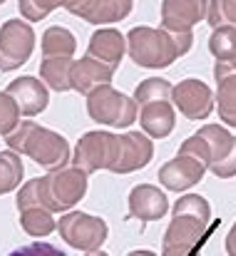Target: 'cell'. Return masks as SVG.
<instances>
[{
    "instance_id": "2e32d148",
    "label": "cell",
    "mask_w": 236,
    "mask_h": 256,
    "mask_svg": "<svg viewBox=\"0 0 236 256\" xmlns=\"http://www.w3.org/2000/svg\"><path fill=\"white\" fill-rule=\"evenodd\" d=\"M137 122L142 124V132L150 140H166L174 132V127H176V110H174V104L169 100L150 102V104L140 107Z\"/></svg>"
},
{
    "instance_id": "83f0119b",
    "label": "cell",
    "mask_w": 236,
    "mask_h": 256,
    "mask_svg": "<svg viewBox=\"0 0 236 256\" xmlns=\"http://www.w3.org/2000/svg\"><path fill=\"white\" fill-rule=\"evenodd\" d=\"M20 120H22V114H20L15 100L5 90H0V137H8L20 124Z\"/></svg>"
},
{
    "instance_id": "1f68e13d",
    "label": "cell",
    "mask_w": 236,
    "mask_h": 256,
    "mask_svg": "<svg viewBox=\"0 0 236 256\" xmlns=\"http://www.w3.org/2000/svg\"><path fill=\"white\" fill-rule=\"evenodd\" d=\"M226 254L236 256V222H234V226L229 229V234H226Z\"/></svg>"
},
{
    "instance_id": "9c48e42d",
    "label": "cell",
    "mask_w": 236,
    "mask_h": 256,
    "mask_svg": "<svg viewBox=\"0 0 236 256\" xmlns=\"http://www.w3.org/2000/svg\"><path fill=\"white\" fill-rule=\"evenodd\" d=\"M172 104L174 110L182 112V117L199 122V120H209V114L214 112V92L212 87L196 78L182 80L179 85L172 87Z\"/></svg>"
},
{
    "instance_id": "44dd1931",
    "label": "cell",
    "mask_w": 236,
    "mask_h": 256,
    "mask_svg": "<svg viewBox=\"0 0 236 256\" xmlns=\"http://www.w3.org/2000/svg\"><path fill=\"white\" fill-rule=\"evenodd\" d=\"M40 42H42V58H72L78 50V38L62 25L48 28Z\"/></svg>"
},
{
    "instance_id": "3957f363",
    "label": "cell",
    "mask_w": 236,
    "mask_h": 256,
    "mask_svg": "<svg viewBox=\"0 0 236 256\" xmlns=\"http://www.w3.org/2000/svg\"><path fill=\"white\" fill-rule=\"evenodd\" d=\"M124 38H127V55L140 68L166 70L179 60L174 35L166 32L164 28L140 25V28H132Z\"/></svg>"
},
{
    "instance_id": "8992f818",
    "label": "cell",
    "mask_w": 236,
    "mask_h": 256,
    "mask_svg": "<svg viewBox=\"0 0 236 256\" xmlns=\"http://www.w3.org/2000/svg\"><path fill=\"white\" fill-rule=\"evenodd\" d=\"M35 42H38V38L28 20H22V18L5 20L0 28V70L12 72V70L22 68L32 58Z\"/></svg>"
},
{
    "instance_id": "4dcf8cb0",
    "label": "cell",
    "mask_w": 236,
    "mask_h": 256,
    "mask_svg": "<svg viewBox=\"0 0 236 256\" xmlns=\"http://www.w3.org/2000/svg\"><path fill=\"white\" fill-rule=\"evenodd\" d=\"M174 35V42H176V52H179V58H184L189 50H192V45H194V32H172Z\"/></svg>"
},
{
    "instance_id": "8d00e7d4",
    "label": "cell",
    "mask_w": 236,
    "mask_h": 256,
    "mask_svg": "<svg viewBox=\"0 0 236 256\" xmlns=\"http://www.w3.org/2000/svg\"><path fill=\"white\" fill-rule=\"evenodd\" d=\"M0 5H5V0H0Z\"/></svg>"
},
{
    "instance_id": "f546056e",
    "label": "cell",
    "mask_w": 236,
    "mask_h": 256,
    "mask_svg": "<svg viewBox=\"0 0 236 256\" xmlns=\"http://www.w3.org/2000/svg\"><path fill=\"white\" fill-rule=\"evenodd\" d=\"M8 256H68L62 249L48 244V242H32V244H25L15 252H10Z\"/></svg>"
},
{
    "instance_id": "d6a6232c",
    "label": "cell",
    "mask_w": 236,
    "mask_h": 256,
    "mask_svg": "<svg viewBox=\"0 0 236 256\" xmlns=\"http://www.w3.org/2000/svg\"><path fill=\"white\" fill-rule=\"evenodd\" d=\"M87 2H90V0H70L65 10H68L70 15H75V18H78V15H80V10H82V8H84Z\"/></svg>"
},
{
    "instance_id": "484cf974",
    "label": "cell",
    "mask_w": 236,
    "mask_h": 256,
    "mask_svg": "<svg viewBox=\"0 0 236 256\" xmlns=\"http://www.w3.org/2000/svg\"><path fill=\"white\" fill-rule=\"evenodd\" d=\"M68 2L70 0H18V10H20L22 20L40 22L50 12H55L58 8H68Z\"/></svg>"
},
{
    "instance_id": "52a82bcc",
    "label": "cell",
    "mask_w": 236,
    "mask_h": 256,
    "mask_svg": "<svg viewBox=\"0 0 236 256\" xmlns=\"http://www.w3.org/2000/svg\"><path fill=\"white\" fill-rule=\"evenodd\" d=\"M114 154H117V134L94 130L80 137V142L72 150L70 164L82 170L84 174H94V172L110 170L114 162Z\"/></svg>"
},
{
    "instance_id": "ffe728a7",
    "label": "cell",
    "mask_w": 236,
    "mask_h": 256,
    "mask_svg": "<svg viewBox=\"0 0 236 256\" xmlns=\"http://www.w3.org/2000/svg\"><path fill=\"white\" fill-rule=\"evenodd\" d=\"M18 212H20L22 232L28 236H32V239H45V236H50L58 229L55 214L50 209H45L42 204H35V202L32 204H22V206H18Z\"/></svg>"
},
{
    "instance_id": "d4e9b609",
    "label": "cell",
    "mask_w": 236,
    "mask_h": 256,
    "mask_svg": "<svg viewBox=\"0 0 236 256\" xmlns=\"http://www.w3.org/2000/svg\"><path fill=\"white\" fill-rule=\"evenodd\" d=\"M172 82L164 80V78H150V80H142L132 100L142 107V104H150V102H162V100H169L172 102Z\"/></svg>"
},
{
    "instance_id": "5b68a950",
    "label": "cell",
    "mask_w": 236,
    "mask_h": 256,
    "mask_svg": "<svg viewBox=\"0 0 236 256\" xmlns=\"http://www.w3.org/2000/svg\"><path fill=\"white\" fill-rule=\"evenodd\" d=\"M58 232L62 236V242L78 252L92 254L100 252L102 244L110 236V226L102 216L94 214H84V212H68L62 214V219H58Z\"/></svg>"
},
{
    "instance_id": "603a6c76",
    "label": "cell",
    "mask_w": 236,
    "mask_h": 256,
    "mask_svg": "<svg viewBox=\"0 0 236 256\" xmlns=\"http://www.w3.org/2000/svg\"><path fill=\"white\" fill-rule=\"evenodd\" d=\"M22 176H25L22 157L15 154V152H10V150L0 152V196L20 189Z\"/></svg>"
},
{
    "instance_id": "f1b7e54d",
    "label": "cell",
    "mask_w": 236,
    "mask_h": 256,
    "mask_svg": "<svg viewBox=\"0 0 236 256\" xmlns=\"http://www.w3.org/2000/svg\"><path fill=\"white\" fill-rule=\"evenodd\" d=\"M179 154H189V157H194V160H199L206 172H209V162H212V154H209V147H206V142L199 137V134H192L182 147H179Z\"/></svg>"
},
{
    "instance_id": "cb8c5ba5",
    "label": "cell",
    "mask_w": 236,
    "mask_h": 256,
    "mask_svg": "<svg viewBox=\"0 0 236 256\" xmlns=\"http://www.w3.org/2000/svg\"><path fill=\"white\" fill-rule=\"evenodd\" d=\"M209 52L216 62H232L236 58V25H219L209 38Z\"/></svg>"
},
{
    "instance_id": "6da1fadb",
    "label": "cell",
    "mask_w": 236,
    "mask_h": 256,
    "mask_svg": "<svg viewBox=\"0 0 236 256\" xmlns=\"http://www.w3.org/2000/svg\"><path fill=\"white\" fill-rule=\"evenodd\" d=\"M212 232V204L202 194H184L172 206V222L164 232L162 256H202Z\"/></svg>"
},
{
    "instance_id": "277c9868",
    "label": "cell",
    "mask_w": 236,
    "mask_h": 256,
    "mask_svg": "<svg viewBox=\"0 0 236 256\" xmlns=\"http://www.w3.org/2000/svg\"><path fill=\"white\" fill-rule=\"evenodd\" d=\"M87 114L92 122L102 124V127H114V130H124L132 127L137 122L140 114V104L127 97L124 92H120L117 87L100 85L87 94Z\"/></svg>"
},
{
    "instance_id": "8fae6325",
    "label": "cell",
    "mask_w": 236,
    "mask_h": 256,
    "mask_svg": "<svg viewBox=\"0 0 236 256\" xmlns=\"http://www.w3.org/2000/svg\"><path fill=\"white\" fill-rule=\"evenodd\" d=\"M157 176L166 192L182 194V192H189L192 186H196V184L206 176V167H204L199 160L176 152L174 160H169L166 164H162V170H159Z\"/></svg>"
},
{
    "instance_id": "9a60e30c",
    "label": "cell",
    "mask_w": 236,
    "mask_h": 256,
    "mask_svg": "<svg viewBox=\"0 0 236 256\" xmlns=\"http://www.w3.org/2000/svg\"><path fill=\"white\" fill-rule=\"evenodd\" d=\"M87 55L100 60V62H104V65H110L112 70H117L122 58L127 55V38L120 30H114V28H100L90 38Z\"/></svg>"
},
{
    "instance_id": "30bf717a",
    "label": "cell",
    "mask_w": 236,
    "mask_h": 256,
    "mask_svg": "<svg viewBox=\"0 0 236 256\" xmlns=\"http://www.w3.org/2000/svg\"><path fill=\"white\" fill-rule=\"evenodd\" d=\"M154 157V142L140 130V132H124L117 134V154L110 172L112 174H132L144 170Z\"/></svg>"
},
{
    "instance_id": "e575fe53",
    "label": "cell",
    "mask_w": 236,
    "mask_h": 256,
    "mask_svg": "<svg viewBox=\"0 0 236 256\" xmlns=\"http://www.w3.org/2000/svg\"><path fill=\"white\" fill-rule=\"evenodd\" d=\"M87 256H110V254H104V252H92V254H87Z\"/></svg>"
},
{
    "instance_id": "7c38bea8",
    "label": "cell",
    "mask_w": 236,
    "mask_h": 256,
    "mask_svg": "<svg viewBox=\"0 0 236 256\" xmlns=\"http://www.w3.org/2000/svg\"><path fill=\"white\" fill-rule=\"evenodd\" d=\"M209 0H164L162 2V28L166 32H192L202 20H206Z\"/></svg>"
},
{
    "instance_id": "4fadbf2b",
    "label": "cell",
    "mask_w": 236,
    "mask_h": 256,
    "mask_svg": "<svg viewBox=\"0 0 236 256\" xmlns=\"http://www.w3.org/2000/svg\"><path fill=\"white\" fill-rule=\"evenodd\" d=\"M5 92L15 100L20 114L28 117V120L42 114L48 110V104H50V90L45 87L42 80H38L32 75H22V78L12 80Z\"/></svg>"
},
{
    "instance_id": "d590c367",
    "label": "cell",
    "mask_w": 236,
    "mask_h": 256,
    "mask_svg": "<svg viewBox=\"0 0 236 256\" xmlns=\"http://www.w3.org/2000/svg\"><path fill=\"white\" fill-rule=\"evenodd\" d=\"M226 65H229L232 70H236V58H234V60H232V62H226Z\"/></svg>"
},
{
    "instance_id": "7a4b0ae2",
    "label": "cell",
    "mask_w": 236,
    "mask_h": 256,
    "mask_svg": "<svg viewBox=\"0 0 236 256\" xmlns=\"http://www.w3.org/2000/svg\"><path fill=\"white\" fill-rule=\"evenodd\" d=\"M5 144L10 152L32 160L42 170H60L68 167L72 160V150L62 134L55 130L40 127L32 120H20V124L5 137Z\"/></svg>"
},
{
    "instance_id": "d6986e66",
    "label": "cell",
    "mask_w": 236,
    "mask_h": 256,
    "mask_svg": "<svg viewBox=\"0 0 236 256\" xmlns=\"http://www.w3.org/2000/svg\"><path fill=\"white\" fill-rule=\"evenodd\" d=\"M134 0H90L80 10V20L90 25H112L124 18H130Z\"/></svg>"
},
{
    "instance_id": "ba28073f",
    "label": "cell",
    "mask_w": 236,
    "mask_h": 256,
    "mask_svg": "<svg viewBox=\"0 0 236 256\" xmlns=\"http://www.w3.org/2000/svg\"><path fill=\"white\" fill-rule=\"evenodd\" d=\"M212 154L209 172L219 179H234L236 176V137L224 124H204L196 132Z\"/></svg>"
},
{
    "instance_id": "e0dca14e",
    "label": "cell",
    "mask_w": 236,
    "mask_h": 256,
    "mask_svg": "<svg viewBox=\"0 0 236 256\" xmlns=\"http://www.w3.org/2000/svg\"><path fill=\"white\" fill-rule=\"evenodd\" d=\"M114 78V70L90 55H84L82 60H72V70H70V87L80 94H90L94 87L110 85Z\"/></svg>"
},
{
    "instance_id": "836d02e7",
    "label": "cell",
    "mask_w": 236,
    "mask_h": 256,
    "mask_svg": "<svg viewBox=\"0 0 236 256\" xmlns=\"http://www.w3.org/2000/svg\"><path fill=\"white\" fill-rule=\"evenodd\" d=\"M127 256H157L154 252H150V249H137V252H130Z\"/></svg>"
},
{
    "instance_id": "5bb4252c",
    "label": "cell",
    "mask_w": 236,
    "mask_h": 256,
    "mask_svg": "<svg viewBox=\"0 0 236 256\" xmlns=\"http://www.w3.org/2000/svg\"><path fill=\"white\" fill-rule=\"evenodd\" d=\"M130 219L140 222H159L169 212V196L154 184H137L130 192Z\"/></svg>"
},
{
    "instance_id": "7402d4cb",
    "label": "cell",
    "mask_w": 236,
    "mask_h": 256,
    "mask_svg": "<svg viewBox=\"0 0 236 256\" xmlns=\"http://www.w3.org/2000/svg\"><path fill=\"white\" fill-rule=\"evenodd\" d=\"M70 70H72V58H45L40 62V78L48 90L55 92H70Z\"/></svg>"
},
{
    "instance_id": "ac0fdd59",
    "label": "cell",
    "mask_w": 236,
    "mask_h": 256,
    "mask_svg": "<svg viewBox=\"0 0 236 256\" xmlns=\"http://www.w3.org/2000/svg\"><path fill=\"white\" fill-rule=\"evenodd\" d=\"M214 78H216L214 104H216L219 120L226 127H236V70H232L226 62H216Z\"/></svg>"
},
{
    "instance_id": "4316f807",
    "label": "cell",
    "mask_w": 236,
    "mask_h": 256,
    "mask_svg": "<svg viewBox=\"0 0 236 256\" xmlns=\"http://www.w3.org/2000/svg\"><path fill=\"white\" fill-rule=\"evenodd\" d=\"M206 22H209L212 28L236 25V0H209Z\"/></svg>"
}]
</instances>
